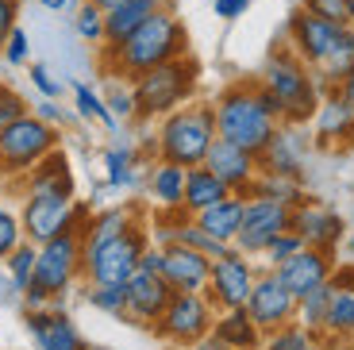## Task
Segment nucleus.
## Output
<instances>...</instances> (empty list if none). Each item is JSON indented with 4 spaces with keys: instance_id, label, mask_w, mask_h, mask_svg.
<instances>
[{
    "instance_id": "nucleus-37",
    "label": "nucleus",
    "mask_w": 354,
    "mask_h": 350,
    "mask_svg": "<svg viewBox=\"0 0 354 350\" xmlns=\"http://www.w3.org/2000/svg\"><path fill=\"white\" fill-rule=\"evenodd\" d=\"M177 243H185V246H193V250H201V254H208V258H223V254L231 250V243H220V239H212L208 231L196 223L193 216H185L181 219V228H177Z\"/></svg>"
},
{
    "instance_id": "nucleus-58",
    "label": "nucleus",
    "mask_w": 354,
    "mask_h": 350,
    "mask_svg": "<svg viewBox=\"0 0 354 350\" xmlns=\"http://www.w3.org/2000/svg\"><path fill=\"white\" fill-rule=\"evenodd\" d=\"M346 12H351V27H354V0H346Z\"/></svg>"
},
{
    "instance_id": "nucleus-43",
    "label": "nucleus",
    "mask_w": 354,
    "mask_h": 350,
    "mask_svg": "<svg viewBox=\"0 0 354 350\" xmlns=\"http://www.w3.org/2000/svg\"><path fill=\"white\" fill-rule=\"evenodd\" d=\"M19 243H24V223H19V216H12L8 208H0V262H4Z\"/></svg>"
},
{
    "instance_id": "nucleus-18",
    "label": "nucleus",
    "mask_w": 354,
    "mask_h": 350,
    "mask_svg": "<svg viewBox=\"0 0 354 350\" xmlns=\"http://www.w3.org/2000/svg\"><path fill=\"white\" fill-rule=\"evenodd\" d=\"M204 166L212 169L231 193H239V196H250V189H254V181H258V154L235 147L231 139H220V135H216V142L208 147Z\"/></svg>"
},
{
    "instance_id": "nucleus-51",
    "label": "nucleus",
    "mask_w": 354,
    "mask_h": 350,
    "mask_svg": "<svg viewBox=\"0 0 354 350\" xmlns=\"http://www.w3.org/2000/svg\"><path fill=\"white\" fill-rule=\"evenodd\" d=\"M19 297H24V293L16 289V281L8 277V270L0 273V304H19Z\"/></svg>"
},
{
    "instance_id": "nucleus-6",
    "label": "nucleus",
    "mask_w": 354,
    "mask_h": 350,
    "mask_svg": "<svg viewBox=\"0 0 354 350\" xmlns=\"http://www.w3.org/2000/svg\"><path fill=\"white\" fill-rule=\"evenodd\" d=\"M50 150H58V127L35 112H24L0 127V177H27Z\"/></svg>"
},
{
    "instance_id": "nucleus-49",
    "label": "nucleus",
    "mask_w": 354,
    "mask_h": 350,
    "mask_svg": "<svg viewBox=\"0 0 354 350\" xmlns=\"http://www.w3.org/2000/svg\"><path fill=\"white\" fill-rule=\"evenodd\" d=\"M31 112H35V116H39V120H46V123H54V127H62V123H66V120H70V116H66V112H62V108H58V100H50V97H43V100H39V104H35V108H31Z\"/></svg>"
},
{
    "instance_id": "nucleus-36",
    "label": "nucleus",
    "mask_w": 354,
    "mask_h": 350,
    "mask_svg": "<svg viewBox=\"0 0 354 350\" xmlns=\"http://www.w3.org/2000/svg\"><path fill=\"white\" fill-rule=\"evenodd\" d=\"M73 31H77L81 43L104 46V8H97L93 0H81L73 8Z\"/></svg>"
},
{
    "instance_id": "nucleus-23",
    "label": "nucleus",
    "mask_w": 354,
    "mask_h": 350,
    "mask_svg": "<svg viewBox=\"0 0 354 350\" xmlns=\"http://www.w3.org/2000/svg\"><path fill=\"white\" fill-rule=\"evenodd\" d=\"M24 196H66V201L77 196V181H73L70 158H66L62 147L50 150V154L24 177Z\"/></svg>"
},
{
    "instance_id": "nucleus-27",
    "label": "nucleus",
    "mask_w": 354,
    "mask_h": 350,
    "mask_svg": "<svg viewBox=\"0 0 354 350\" xmlns=\"http://www.w3.org/2000/svg\"><path fill=\"white\" fill-rule=\"evenodd\" d=\"M162 8H169L166 0H120V4H112V8L104 12V46L124 43L135 27L147 24V19Z\"/></svg>"
},
{
    "instance_id": "nucleus-34",
    "label": "nucleus",
    "mask_w": 354,
    "mask_h": 350,
    "mask_svg": "<svg viewBox=\"0 0 354 350\" xmlns=\"http://www.w3.org/2000/svg\"><path fill=\"white\" fill-rule=\"evenodd\" d=\"M331 293H335V281H324L316 289H308L301 300H297V324L308 327V331H324V320H328V304H331Z\"/></svg>"
},
{
    "instance_id": "nucleus-5",
    "label": "nucleus",
    "mask_w": 354,
    "mask_h": 350,
    "mask_svg": "<svg viewBox=\"0 0 354 350\" xmlns=\"http://www.w3.org/2000/svg\"><path fill=\"white\" fill-rule=\"evenodd\" d=\"M196 85H201V66H196L189 54L139 73V77L131 81L135 120L154 123V120H162V116H169L174 108L189 104V100L196 97Z\"/></svg>"
},
{
    "instance_id": "nucleus-56",
    "label": "nucleus",
    "mask_w": 354,
    "mask_h": 350,
    "mask_svg": "<svg viewBox=\"0 0 354 350\" xmlns=\"http://www.w3.org/2000/svg\"><path fill=\"white\" fill-rule=\"evenodd\" d=\"M81 350H112V347H100V342H85Z\"/></svg>"
},
{
    "instance_id": "nucleus-4",
    "label": "nucleus",
    "mask_w": 354,
    "mask_h": 350,
    "mask_svg": "<svg viewBox=\"0 0 354 350\" xmlns=\"http://www.w3.org/2000/svg\"><path fill=\"white\" fill-rule=\"evenodd\" d=\"M154 142H158L162 162H177V166H204L208 147L216 142V112L204 100H189V104L174 108L162 116L154 127Z\"/></svg>"
},
{
    "instance_id": "nucleus-3",
    "label": "nucleus",
    "mask_w": 354,
    "mask_h": 350,
    "mask_svg": "<svg viewBox=\"0 0 354 350\" xmlns=\"http://www.w3.org/2000/svg\"><path fill=\"white\" fill-rule=\"evenodd\" d=\"M258 81L277 97V104L285 112V123H308L319 97L328 93V89L319 85L316 70L292 46H274L270 58L262 62V70H258Z\"/></svg>"
},
{
    "instance_id": "nucleus-1",
    "label": "nucleus",
    "mask_w": 354,
    "mask_h": 350,
    "mask_svg": "<svg viewBox=\"0 0 354 350\" xmlns=\"http://www.w3.org/2000/svg\"><path fill=\"white\" fill-rule=\"evenodd\" d=\"M181 54H189V31L174 12L162 8V12H154L147 24L135 27L124 43L104 46L100 66H104L108 77L135 81L139 73L154 70V66H162V62L181 58Z\"/></svg>"
},
{
    "instance_id": "nucleus-10",
    "label": "nucleus",
    "mask_w": 354,
    "mask_h": 350,
    "mask_svg": "<svg viewBox=\"0 0 354 350\" xmlns=\"http://www.w3.org/2000/svg\"><path fill=\"white\" fill-rule=\"evenodd\" d=\"M216 312L220 308L208 300V293H174V300L166 304L162 320L154 324V331L174 347H193L196 339L212 335Z\"/></svg>"
},
{
    "instance_id": "nucleus-25",
    "label": "nucleus",
    "mask_w": 354,
    "mask_h": 350,
    "mask_svg": "<svg viewBox=\"0 0 354 350\" xmlns=\"http://www.w3.org/2000/svg\"><path fill=\"white\" fill-rule=\"evenodd\" d=\"M100 166H104V185L108 189H120V193H131L147 181V162H142L139 147L131 142H112L100 154Z\"/></svg>"
},
{
    "instance_id": "nucleus-38",
    "label": "nucleus",
    "mask_w": 354,
    "mask_h": 350,
    "mask_svg": "<svg viewBox=\"0 0 354 350\" xmlns=\"http://www.w3.org/2000/svg\"><path fill=\"white\" fill-rule=\"evenodd\" d=\"M262 350H319V347H316V331H308V327H301L292 320V324L266 335Z\"/></svg>"
},
{
    "instance_id": "nucleus-9",
    "label": "nucleus",
    "mask_w": 354,
    "mask_h": 350,
    "mask_svg": "<svg viewBox=\"0 0 354 350\" xmlns=\"http://www.w3.org/2000/svg\"><path fill=\"white\" fill-rule=\"evenodd\" d=\"M88 216H93V204L77 201V196L73 201H66V196H24L19 223H24L27 243L43 246L66 231H81Z\"/></svg>"
},
{
    "instance_id": "nucleus-15",
    "label": "nucleus",
    "mask_w": 354,
    "mask_h": 350,
    "mask_svg": "<svg viewBox=\"0 0 354 350\" xmlns=\"http://www.w3.org/2000/svg\"><path fill=\"white\" fill-rule=\"evenodd\" d=\"M289 228L304 239V246H316V250H328V254H335L346 239V219L335 208H328L324 201H312V196H304L292 208Z\"/></svg>"
},
{
    "instance_id": "nucleus-16",
    "label": "nucleus",
    "mask_w": 354,
    "mask_h": 350,
    "mask_svg": "<svg viewBox=\"0 0 354 350\" xmlns=\"http://www.w3.org/2000/svg\"><path fill=\"white\" fill-rule=\"evenodd\" d=\"M308 150H312L308 123H277L274 139L266 142V150L258 154V169H262V174L301 177L304 162H308Z\"/></svg>"
},
{
    "instance_id": "nucleus-45",
    "label": "nucleus",
    "mask_w": 354,
    "mask_h": 350,
    "mask_svg": "<svg viewBox=\"0 0 354 350\" xmlns=\"http://www.w3.org/2000/svg\"><path fill=\"white\" fill-rule=\"evenodd\" d=\"M31 85L39 89V97H50V100H58V97H62V89H66L62 81L50 73L46 62H31Z\"/></svg>"
},
{
    "instance_id": "nucleus-21",
    "label": "nucleus",
    "mask_w": 354,
    "mask_h": 350,
    "mask_svg": "<svg viewBox=\"0 0 354 350\" xmlns=\"http://www.w3.org/2000/svg\"><path fill=\"white\" fill-rule=\"evenodd\" d=\"M208 273H212V258L185 243L162 246V277L174 285V293H204L208 289Z\"/></svg>"
},
{
    "instance_id": "nucleus-29",
    "label": "nucleus",
    "mask_w": 354,
    "mask_h": 350,
    "mask_svg": "<svg viewBox=\"0 0 354 350\" xmlns=\"http://www.w3.org/2000/svg\"><path fill=\"white\" fill-rule=\"evenodd\" d=\"M212 335L223 339L227 347H235V350H258L262 347V327L250 320L247 308H223V312H216Z\"/></svg>"
},
{
    "instance_id": "nucleus-41",
    "label": "nucleus",
    "mask_w": 354,
    "mask_h": 350,
    "mask_svg": "<svg viewBox=\"0 0 354 350\" xmlns=\"http://www.w3.org/2000/svg\"><path fill=\"white\" fill-rule=\"evenodd\" d=\"M104 104L112 108V116H115L120 123L135 120V93H131V81H120V77H115L112 85H108V93H104Z\"/></svg>"
},
{
    "instance_id": "nucleus-24",
    "label": "nucleus",
    "mask_w": 354,
    "mask_h": 350,
    "mask_svg": "<svg viewBox=\"0 0 354 350\" xmlns=\"http://www.w3.org/2000/svg\"><path fill=\"white\" fill-rule=\"evenodd\" d=\"M147 196H151L154 212H185V166H177V162H162L154 158L151 166H147V181H142Z\"/></svg>"
},
{
    "instance_id": "nucleus-19",
    "label": "nucleus",
    "mask_w": 354,
    "mask_h": 350,
    "mask_svg": "<svg viewBox=\"0 0 354 350\" xmlns=\"http://www.w3.org/2000/svg\"><path fill=\"white\" fill-rule=\"evenodd\" d=\"M343 27L346 24H331V19H324V16H312L308 8H297L289 16V46L316 70L319 62L328 58V50L335 46Z\"/></svg>"
},
{
    "instance_id": "nucleus-35",
    "label": "nucleus",
    "mask_w": 354,
    "mask_h": 350,
    "mask_svg": "<svg viewBox=\"0 0 354 350\" xmlns=\"http://www.w3.org/2000/svg\"><path fill=\"white\" fill-rule=\"evenodd\" d=\"M73 112H77L81 120H97L104 131H120V120L112 116V108H108L104 97H100L93 85H85V81L73 85Z\"/></svg>"
},
{
    "instance_id": "nucleus-14",
    "label": "nucleus",
    "mask_w": 354,
    "mask_h": 350,
    "mask_svg": "<svg viewBox=\"0 0 354 350\" xmlns=\"http://www.w3.org/2000/svg\"><path fill=\"white\" fill-rule=\"evenodd\" d=\"M247 312L262 327V335H270V331H277V327L297 320V297L285 289L274 270H258V281L247 297Z\"/></svg>"
},
{
    "instance_id": "nucleus-8",
    "label": "nucleus",
    "mask_w": 354,
    "mask_h": 350,
    "mask_svg": "<svg viewBox=\"0 0 354 350\" xmlns=\"http://www.w3.org/2000/svg\"><path fill=\"white\" fill-rule=\"evenodd\" d=\"M81 231H66V235L50 239L39 246L35 258V285L50 297V308H66L70 289L81 281Z\"/></svg>"
},
{
    "instance_id": "nucleus-31",
    "label": "nucleus",
    "mask_w": 354,
    "mask_h": 350,
    "mask_svg": "<svg viewBox=\"0 0 354 350\" xmlns=\"http://www.w3.org/2000/svg\"><path fill=\"white\" fill-rule=\"evenodd\" d=\"M351 66H354V27L346 24L343 31H339V39H335V46L328 50V58L316 66V77H319V85L324 89H339V81L351 73Z\"/></svg>"
},
{
    "instance_id": "nucleus-26",
    "label": "nucleus",
    "mask_w": 354,
    "mask_h": 350,
    "mask_svg": "<svg viewBox=\"0 0 354 350\" xmlns=\"http://www.w3.org/2000/svg\"><path fill=\"white\" fill-rule=\"evenodd\" d=\"M131 223H139V212L131 204H112V208H93V216L85 219V228H81V254L85 250H97L104 246L108 239L124 235Z\"/></svg>"
},
{
    "instance_id": "nucleus-57",
    "label": "nucleus",
    "mask_w": 354,
    "mask_h": 350,
    "mask_svg": "<svg viewBox=\"0 0 354 350\" xmlns=\"http://www.w3.org/2000/svg\"><path fill=\"white\" fill-rule=\"evenodd\" d=\"M343 246H346V254L354 258V235H351V239H343Z\"/></svg>"
},
{
    "instance_id": "nucleus-28",
    "label": "nucleus",
    "mask_w": 354,
    "mask_h": 350,
    "mask_svg": "<svg viewBox=\"0 0 354 350\" xmlns=\"http://www.w3.org/2000/svg\"><path fill=\"white\" fill-rule=\"evenodd\" d=\"M243 208H247V196L231 193L223 196V201H216L212 208L196 212V223H201L204 231L212 239H220V243H235V235H239V223H243Z\"/></svg>"
},
{
    "instance_id": "nucleus-46",
    "label": "nucleus",
    "mask_w": 354,
    "mask_h": 350,
    "mask_svg": "<svg viewBox=\"0 0 354 350\" xmlns=\"http://www.w3.org/2000/svg\"><path fill=\"white\" fill-rule=\"evenodd\" d=\"M301 8H308L312 16H324L331 24H351V12H346V0H304Z\"/></svg>"
},
{
    "instance_id": "nucleus-55",
    "label": "nucleus",
    "mask_w": 354,
    "mask_h": 350,
    "mask_svg": "<svg viewBox=\"0 0 354 350\" xmlns=\"http://www.w3.org/2000/svg\"><path fill=\"white\" fill-rule=\"evenodd\" d=\"M93 4H97V8H104V12H108V8H112V4H120V0H93Z\"/></svg>"
},
{
    "instance_id": "nucleus-50",
    "label": "nucleus",
    "mask_w": 354,
    "mask_h": 350,
    "mask_svg": "<svg viewBox=\"0 0 354 350\" xmlns=\"http://www.w3.org/2000/svg\"><path fill=\"white\" fill-rule=\"evenodd\" d=\"M16 16H19V0H0V46H4V39L12 35Z\"/></svg>"
},
{
    "instance_id": "nucleus-30",
    "label": "nucleus",
    "mask_w": 354,
    "mask_h": 350,
    "mask_svg": "<svg viewBox=\"0 0 354 350\" xmlns=\"http://www.w3.org/2000/svg\"><path fill=\"white\" fill-rule=\"evenodd\" d=\"M223 196H231V189L208 166L185 169V204H181V208H185L189 216H196V212H204V208H212L216 201H223Z\"/></svg>"
},
{
    "instance_id": "nucleus-48",
    "label": "nucleus",
    "mask_w": 354,
    "mask_h": 350,
    "mask_svg": "<svg viewBox=\"0 0 354 350\" xmlns=\"http://www.w3.org/2000/svg\"><path fill=\"white\" fill-rule=\"evenodd\" d=\"M250 4H254V0H216V16H220L223 24H235L239 16L250 12Z\"/></svg>"
},
{
    "instance_id": "nucleus-39",
    "label": "nucleus",
    "mask_w": 354,
    "mask_h": 350,
    "mask_svg": "<svg viewBox=\"0 0 354 350\" xmlns=\"http://www.w3.org/2000/svg\"><path fill=\"white\" fill-rule=\"evenodd\" d=\"M35 258H39V246H35V243H27V239L8 254V258H4V270H8V277L16 281V289H19V293H24L31 281H35Z\"/></svg>"
},
{
    "instance_id": "nucleus-52",
    "label": "nucleus",
    "mask_w": 354,
    "mask_h": 350,
    "mask_svg": "<svg viewBox=\"0 0 354 350\" xmlns=\"http://www.w3.org/2000/svg\"><path fill=\"white\" fill-rule=\"evenodd\" d=\"M181 350H235V347H227V342L216 339V335H204V339L193 342V347H181Z\"/></svg>"
},
{
    "instance_id": "nucleus-17",
    "label": "nucleus",
    "mask_w": 354,
    "mask_h": 350,
    "mask_svg": "<svg viewBox=\"0 0 354 350\" xmlns=\"http://www.w3.org/2000/svg\"><path fill=\"white\" fill-rule=\"evenodd\" d=\"M308 131L316 147H351L354 142V100H346L339 89H328L308 120Z\"/></svg>"
},
{
    "instance_id": "nucleus-54",
    "label": "nucleus",
    "mask_w": 354,
    "mask_h": 350,
    "mask_svg": "<svg viewBox=\"0 0 354 350\" xmlns=\"http://www.w3.org/2000/svg\"><path fill=\"white\" fill-rule=\"evenodd\" d=\"M339 93H343L346 100H354V66H351V73H346V77L339 81Z\"/></svg>"
},
{
    "instance_id": "nucleus-13",
    "label": "nucleus",
    "mask_w": 354,
    "mask_h": 350,
    "mask_svg": "<svg viewBox=\"0 0 354 350\" xmlns=\"http://www.w3.org/2000/svg\"><path fill=\"white\" fill-rule=\"evenodd\" d=\"M174 300V285L154 270H135L124 281V320L139 327H154L166 312V304Z\"/></svg>"
},
{
    "instance_id": "nucleus-44",
    "label": "nucleus",
    "mask_w": 354,
    "mask_h": 350,
    "mask_svg": "<svg viewBox=\"0 0 354 350\" xmlns=\"http://www.w3.org/2000/svg\"><path fill=\"white\" fill-rule=\"evenodd\" d=\"M0 54H4V62H8V66H27V58H31V39H27V31L19 24L12 27V35L4 39Z\"/></svg>"
},
{
    "instance_id": "nucleus-32",
    "label": "nucleus",
    "mask_w": 354,
    "mask_h": 350,
    "mask_svg": "<svg viewBox=\"0 0 354 350\" xmlns=\"http://www.w3.org/2000/svg\"><path fill=\"white\" fill-rule=\"evenodd\" d=\"M324 331L335 335V339H351V335H354V285L335 281V293H331Z\"/></svg>"
},
{
    "instance_id": "nucleus-40",
    "label": "nucleus",
    "mask_w": 354,
    "mask_h": 350,
    "mask_svg": "<svg viewBox=\"0 0 354 350\" xmlns=\"http://www.w3.org/2000/svg\"><path fill=\"white\" fill-rule=\"evenodd\" d=\"M85 304L124 320V285H85Z\"/></svg>"
},
{
    "instance_id": "nucleus-47",
    "label": "nucleus",
    "mask_w": 354,
    "mask_h": 350,
    "mask_svg": "<svg viewBox=\"0 0 354 350\" xmlns=\"http://www.w3.org/2000/svg\"><path fill=\"white\" fill-rule=\"evenodd\" d=\"M24 112H27V100L19 97V93H12L8 85H0V127H8V123L19 120Z\"/></svg>"
},
{
    "instance_id": "nucleus-42",
    "label": "nucleus",
    "mask_w": 354,
    "mask_h": 350,
    "mask_svg": "<svg viewBox=\"0 0 354 350\" xmlns=\"http://www.w3.org/2000/svg\"><path fill=\"white\" fill-rule=\"evenodd\" d=\"M301 246H304V239L297 235L292 228H289V231H281V235H277L274 243H270V246L262 250V258H266V270H274V266H281L285 258H292V254L301 250Z\"/></svg>"
},
{
    "instance_id": "nucleus-7",
    "label": "nucleus",
    "mask_w": 354,
    "mask_h": 350,
    "mask_svg": "<svg viewBox=\"0 0 354 350\" xmlns=\"http://www.w3.org/2000/svg\"><path fill=\"white\" fill-rule=\"evenodd\" d=\"M151 246V235L142 223H131L124 235L108 239L97 250H85L81 258V281L85 285H124L142 262V250Z\"/></svg>"
},
{
    "instance_id": "nucleus-22",
    "label": "nucleus",
    "mask_w": 354,
    "mask_h": 350,
    "mask_svg": "<svg viewBox=\"0 0 354 350\" xmlns=\"http://www.w3.org/2000/svg\"><path fill=\"white\" fill-rule=\"evenodd\" d=\"M27 331H31L39 350H81L85 347V339H81L77 324L66 315V308H35V312H27Z\"/></svg>"
},
{
    "instance_id": "nucleus-11",
    "label": "nucleus",
    "mask_w": 354,
    "mask_h": 350,
    "mask_svg": "<svg viewBox=\"0 0 354 350\" xmlns=\"http://www.w3.org/2000/svg\"><path fill=\"white\" fill-rule=\"evenodd\" d=\"M292 208L281 201H270V196H247V208H243V223L239 235H235V250L250 254V258H262V250L274 243L281 231H289Z\"/></svg>"
},
{
    "instance_id": "nucleus-12",
    "label": "nucleus",
    "mask_w": 354,
    "mask_h": 350,
    "mask_svg": "<svg viewBox=\"0 0 354 350\" xmlns=\"http://www.w3.org/2000/svg\"><path fill=\"white\" fill-rule=\"evenodd\" d=\"M258 281V266L250 262V254L235 250L231 246L223 258H216L212 262V273H208V300H212L216 308H247V297L250 289H254Z\"/></svg>"
},
{
    "instance_id": "nucleus-2",
    "label": "nucleus",
    "mask_w": 354,
    "mask_h": 350,
    "mask_svg": "<svg viewBox=\"0 0 354 350\" xmlns=\"http://www.w3.org/2000/svg\"><path fill=\"white\" fill-rule=\"evenodd\" d=\"M216 112V135L231 139L235 147L250 150V154H262L266 142L274 139L277 131V116L266 112L262 97H258V81H235L212 100Z\"/></svg>"
},
{
    "instance_id": "nucleus-20",
    "label": "nucleus",
    "mask_w": 354,
    "mask_h": 350,
    "mask_svg": "<svg viewBox=\"0 0 354 350\" xmlns=\"http://www.w3.org/2000/svg\"><path fill=\"white\" fill-rule=\"evenodd\" d=\"M274 273L281 277L285 289L301 300L308 289H316V285L331 281V273H335V254L316 250V246H301L292 258H285L281 266H274Z\"/></svg>"
},
{
    "instance_id": "nucleus-33",
    "label": "nucleus",
    "mask_w": 354,
    "mask_h": 350,
    "mask_svg": "<svg viewBox=\"0 0 354 350\" xmlns=\"http://www.w3.org/2000/svg\"><path fill=\"white\" fill-rule=\"evenodd\" d=\"M250 196H270V201H281V204H289V208H297L308 193H304L301 177L262 174V169H258V181H254V189H250Z\"/></svg>"
},
{
    "instance_id": "nucleus-53",
    "label": "nucleus",
    "mask_w": 354,
    "mask_h": 350,
    "mask_svg": "<svg viewBox=\"0 0 354 350\" xmlns=\"http://www.w3.org/2000/svg\"><path fill=\"white\" fill-rule=\"evenodd\" d=\"M46 12H73L77 8V0H39Z\"/></svg>"
}]
</instances>
